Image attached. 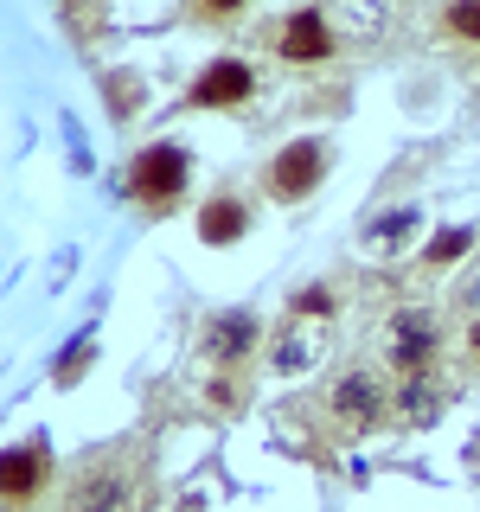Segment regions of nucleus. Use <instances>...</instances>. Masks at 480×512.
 Listing matches in <instances>:
<instances>
[{"mask_svg":"<svg viewBox=\"0 0 480 512\" xmlns=\"http://www.w3.org/2000/svg\"><path fill=\"white\" fill-rule=\"evenodd\" d=\"M468 244H474V231H442L436 244H429L423 263H429V269H448V263H461V256H468Z\"/></svg>","mask_w":480,"mask_h":512,"instance_id":"nucleus-13","label":"nucleus"},{"mask_svg":"<svg viewBox=\"0 0 480 512\" xmlns=\"http://www.w3.org/2000/svg\"><path fill=\"white\" fill-rule=\"evenodd\" d=\"M256 340H263V320L250 308H224V314H212L199 327V359L205 365H244Z\"/></svg>","mask_w":480,"mask_h":512,"instance_id":"nucleus-5","label":"nucleus"},{"mask_svg":"<svg viewBox=\"0 0 480 512\" xmlns=\"http://www.w3.org/2000/svg\"><path fill=\"white\" fill-rule=\"evenodd\" d=\"M436 346H442V327H436V314H429V301L391 308V320H384V365H391L397 378L429 372V365H436Z\"/></svg>","mask_w":480,"mask_h":512,"instance_id":"nucleus-2","label":"nucleus"},{"mask_svg":"<svg viewBox=\"0 0 480 512\" xmlns=\"http://www.w3.org/2000/svg\"><path fill=\"white\" fill-rule=\"evenodd\" d=\"M250 90H256V71H250V64L244 58H218L212 71L192 84V109H237Z\"/></svg>","mask_w":480,"mask_h":512,"instance_id":"nucleus-8","label":"nucleus"},{"mask_svg":"<svg viewBox=\"0 0 480 512\" xmlns=\"http://www.w3.org/2000/svg\"><path fill=\"white\" fill-rule=\"evenodd\" d=\"M45 480H52V448H45V442H20L7 455V468H0V493H7V506H26V500H39Z\"/></svg>","mask_w":480,"mask_h":512,"instance_id":"nucleus-7","label":"nucleus"},{"mask_svg":"<svg viewBox=\"0 0 480 512\" xmlns=\"http://www.w3.org/2000/svg\"><path fill=\"white\" fill-rule=\"evenodd\" d=\"M327 320H308V327H295V320H288V333L276 340V352H269V359H276V372H308V365L320 359V352H327Z\"/></svg>","mask_w":480,"mask_h":512,"instance_id":"nucleus-12","label":"nucleus"},{"mask_svg":"<svg viewBox=\"0 0 480 512\" xmlns=\"http://www.w3.org/2000/svg\"><path fill=\"white\" fill-rule=\"evenodd\" d=\"M333 314V295L327 288H308V295H295V320H327Z\"/></svg>","mask_w":480,"mask_h":512,"instance_id":"nucleus-16","label":"nucleus"},{"mask_svg":"<svg viewBox=\"0 0 480 512\" xmlns=\"http://www.w3.org/2000/svg\"><path fill=\"white\" fill-rule=\"evenodd\" d=\"M442 26L455 32V39H480V0H448Z\"/></svg>","mask_w":480,"mask_h":512,"instance_id":"nucleus-14","label":"nucleus"},{"mask_svg":"<svg viewBox=\"0 0 480 512\" xmlns=\"http://www.w3.org/2000/svg\"><path fill=\"white\" fill-rule=\"evenodd\" d=\"M468 352H474V359H480V327H468Z\"/></svg>","mask_w":480,"mask_h":512,"instance_id":"nucleus-18","label":"nucleus"},{"mask_svg":"<svg viewBox=\"0 0 480 512\" xmlns=\"http://www.w3.org/2000/svg\"><path fill=\"white\" fill-rule=\"evenodd\" d=\"M244 231H250V205L237 199V192H218V199L199 205V237L205 244H237Z\"/></svg>","mask_w":480,"mask_h":512,"instance_id":"nucleus-11","label":"nucleus"},{"mask_svg":"<svg viewBox=\"0 0 480 512\" xmlns=\"http://www.w3.org/2000/svg\"><path fill=\"white\" fill-rule=\"evenodd\" d=\"M186 173H192L186 148H173V141H154V148L135 154V173H128V186H135L141 205H173V199L186 192Z\"/></svg>","mask_w":480,"mask_h":512,"instance_id":"nucleus-3","label":"nucleus"},{"mask_svg":"<svg viewBox=\"0 0 480 512\" xmlns=\"http://www.w3.org/2000/svg\"><path fill=\"white\" fill-rule=\"evenodd\" d=\"M416 224H423V212H416V205H397V212H384V218L365 224L359 250L372 256V263H391V256H397V250H404L410 237H416Z\"/></svg>","mask_w":480,"mask_h":512,"instance_id":"nucleus-10","label":"nucleus"},{"mask_svg":"<svg viewBox=\"0 0 480 512\" xmlns=\"http://www.w3.org/2000/svg\"><path fill=\"white\" fill-rule=\"evenodd\" d=\"M333 52H340V39H333V26H327V13H320V7L295 13V20L282 26V58L288 64H327Z\"/></svg>","mask_w":480,"mask_h":512,"instance_id":"nucleus-9","label":"nucleus"},{"mask_svg":"<svg viewBox=\"0 0 480 512\" xmlns=\"http://www.w3.org/2000/svg\"><path fill=\"white\" fill-rule=\"evenodd\" d=\"M327 180V141H288V148L269 160V192L276 199H308V192Z\"/></svg>","mask_w":480,"mask_h":512,"instance_id":"nucleus-6","label":"nucleus"},{"mask_svg":"<svg viewBox=\"0 0 480 512\" xmlns=\"http://www.w3.org/2000/svg\"><path fill=\"white\" fill-rule=\"evenodd\" d=\"M90 352H96V340H90V333H77V340L64 346V359H58V384H77V372H84Z\"/></svg>","mask_w":480,"mask_h":512,"instance_id":"nucleus-15","label":"nucleus"},{"mask_svg":"<svg viewBox=\"0 0 480 512\" xmlns=\"http://www.w3.org/2000/svg\"><path fill=\"white\" fill-rule=\"evenodd\" d=\"M148 500V474H141V455L135 448H109V455L84 461L64 487L58 512H141Z\"/></svg>","mask_w":480,"mask_h":512,"instance_id":"nucleus-1","label":"nucleus"},{"mask_svg":"<svg viewBox=\"0 0 480 512\" xmlns=\"http://www.w3.org/2000/svg\"><path fill=\"white\" fill-rule=\"evenodd\" d=\"M192 7H199L205 20H231V13H244L250 0H192Z\"/></svg>","mask_w":480,"mask_h":512,"instance_id":"nucleus-17","label":"nucleus"},{"mask_svg":"<svg viewBox=\"0 0 480 512\" xmlns=\"http://www.w3.org/2000/svg\"><path fill=\"white\" fill-rule=\"evenodd\" d=\"M327 410H333V423H340V429H372L378 416L391 410V391H384V378H378V372L352 365L346 378H333V391H327Z\"/></svg>","mask_w":480,"mask_h":512,"instance_id":"nucleus-4","label":"nucleus"}]
</instances>
